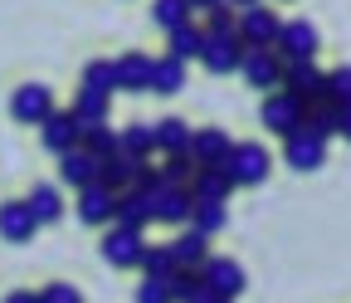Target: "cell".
I'll return each instance as SVG.
<instances>
[{
    "instance_id": "cell-12",
    "label": "cell",
    "mask_w": 351,
    "mask_h": 303,
    "mask_svg": "<svg viewBox=\"0 0 351 303\" xmlns=\"http://www.w3.org/2000/svg\"><path fill=\"white\" fill-rule=\"evenodd\" d=\"M78 137H83V122L73 117V108H54L49 117H44V122H39V142H44V147H49L54 157H59L64 147H73Z\"/></svg>"
},
{
    "instance_id": "cell-31",
    "label": "cell",
    "mask_w": 351,
    "mask_h": 303,
    "mask_svg": "<svg viewBox=\"0 0 351 303\" xmlns=\"http://www.w3.org/2000/svg\"><path fill=\"white\" fill-rule=\"evenodd\" d=\"M166 289H171V303H200V298H205V279H200V269H171Z\"/></svg>"
},
{
    "instance_id": "cell-11",
    "label": "cell",
    "mask_w": 351,
    "mask_h": 303,
    "mask_svg": "<svg viewBox=\"0 0 351 303\" xmlns=\"http://www.w3.org/2000/svg\"><path fill=\"white\" fill-rule=\"evenodd\" d=\"M239 59H244V45H239L234 34H205V45H200V64H205L215 78L239 74Z\"/></svg>"
},
{
    "instance_id": "cell-20",
    "label": "cell",
    "mask_w": 351,
    "mask_h": 303,
    "mask_svg": "<svg viewBox=\"0 0 351 303\" xmlns=\"http://www.w3.org/2000/svg\"><path fill=\"white\" fill-rule=\"evenodd\" d=\"M112 74H117V93H142L147 78H152V59L142 49H132V54L112 59Z\"/></svg>"
},
{
    "instance_id": "cell-43",
    "label": "cell",
    "mask_w": 351,
    "mask_h": 303,
    "mask_svg": "<svg viewBox=\"0 0 351 303\" xmlns=\"http://www.w3.org/2000/svg\"><path fill=\"white\" fill-rule=\"evenodd\" d=\"M186 5H191V10H200V15H205V10H215V5H225V0H186Z\"/></svg>"
},
{
    "instance_id": "cell-17",
    "label": "cell",
    "mask_w": 351,
    "mask_h": 303,
    "mask_svg": "<svg viewBox=\"0 0 351 303\" xmlns=\"http://www.w3.org/2000/svg\"><path fill=\"white\" fill-rule=\"evenodd\" d=\"M59 177H64V186H88V181H98V157L88 152L83 142H73V147H64L59 152Z\"/></svg>"
},
{
    "instance_id": "cell-5",
    "label": "cell",
    "mask_w": 351,
    "mask_h": 303,
    "mask_svg": "<svg viewBox=\"0 0 351 303\" xmlns=\"http://www.w3.org/2000/svg\"><path fill=\"white\" fill-rule=\"evenodd\" d=\"M200 279H205V293H215V298H239L244 284H249L244 265H239V259H225V254H205Z\"/></svg>"
},
{
    "instance_id": "cell-10",
    "label": "cell",
    "mask_w": 351,
    "mask_h": 303,
    "mask_svg": "<svg viewBox=\"0 0 351 303\" xmlns=\"http://www.w3.org/2000/svg\"><path fill=\"white\" fill-rule=\"evenodd\" d=\"M327 74L317 69V59H283V83L278 89H288V93H298V98H327Z\"/></svg>"
},
{
    "instance_id": "cell-26",
    "label": "cell",
    "mask_w": 351,
    "mask_h": 303,
    "mask_svg": "<svg viewBox=\"0 0 351 303\" xmlns=\"http://www.w3.org/2000/svg\"><path fill=\"white\" fill-rule=\"evenodd\" d=\"M132 177H137V157H127V152H112V157L98 161V181H103L108 191H127Z\"/></svg>"
},
{
    "instance_id": "cell-39",
    "label": "cell",
    "mask_w": 351,
    "mask_h": 303,
    "mask_svg": "<svg viewBox=\"0 0 351 303\" xmlns=\"http://www.w3.org/2000/svg\"><path fill=\"white\" fill-rule=\"evenodd\" d=\"M137 303H171L166 279H147V274H142V284H137Z\"/></svg>"
},
{
    "instance_id": "cell-7",
    "label": "cell",
    "mask_w": 351,
    "mask_h": 303,
    "mask_svg": "<svg viewBox=\"0 0 351 303\" xmlns=\"http://www.w3.org/2000/svg\"><path fill=\"white\" fill-rule=\"evenodd\" d=\"M239 74H244V83H249V89H258V93H274L278 83H283V59H278V49H244Z\"/></svg>"
},
{
    "instance_id": "cell-28",
    "label": "cell",
    "mask_w": 351,
    "mask_h": 303,
    "mask_svg": "<svg viewBox=\"0 0 351 303\" xmlns=\"http://www.w3.org/2000/svg\"><path fill=\"white\" fill-rule=\"evenodd\" d=\"M25 205H29V215L39 225H54L59 215H64V196H59V186H34L29 196H25Z\"/></svg>"
},
{
    "instance_id": "cell-1",
    "label": "cell",
    "mask_w": 351,
    "mask_h": 303,
    "mask_svg": "<svg viewBox=\"0 0 351 303\" xmlns=\"http://www.w3.org/2000/svg\"><path fill=\"white\" fill-rule=\"evenodd\" d=\"M278 10H263V0L258 5H244L234 15V39L244 49H274V39H278Z\"/></svg>"
},
{
    "instance_id": "cell-16",
    "label": "cell",
    "mask_w": 351,
    "mask_h": 303,
    "mask_svg": "<svg viewBox=\"0 0 351 303\" xmlns=\"http://www.w3.org/2000/svg\"><path fill=\"white\" fill-rule=\"evenodd\" d=\"M283 157H288L293 171H317L327 161V142L313 137V133H288L283 137Z\"/></svg>"
},
{
    "instance_id": "cell-29",
    "label": "cell",
    "mask_w": 351,
    "mask_h": 303,
    "mask_svg": "<svg viewBox=\"0 0 351 303\" xmlns=\"http://www.w3.org/2000/svg\"><path fill=\"white\" fill-rule=\"evenodd\" d=\"M117 152H127V157H137V161H147V157L156 152V137H152V122H132V127H122V133H117Z\"/></svg>"
},
{
    "instance_id": "cell-3",
    "label": "cell",
    "mask_w": 351,
    "mask_h": 303,
    "mask_svg": "<svg viewBox=\"0 0 351 303\" xmlns=\"http://www.w3.org/2000/svg\"><path fill=\"white\" fill-rule=\"evenodd\" d=\"M269 152H263L258 142H234L230 157H225V171H230V181L234 186H258V181H269Z\"/></svg>"
},
{
    "instance_id": "cell-34",
    "label": "cell",
    "mask_w": 351,
    "mask_h": 303,
    "mask_svg": "<svg viewBox=\"0 0 351 303\" xmlns=\"http://www.w3.org/2000/svg\"><path fill=\"white\" fill-rule=\"evenodd\" d=\"M156 177H161L166 186H186V181L195 177V157H191V152H171V157L156 166Z\"/></svg>"
},
{
    "instance_id": "cell-24",
    "label": "cell",
    "mask_w": 351,
    "mask_h": 303,
    "mask_svg": "<svg viewBox=\"0 0 351 303\" xmlns=\"http://www.w3.org/2000/svg\"><path fill=\"white\" fill-rule=\"evenodd\" d=\"M181 89H186V64H181V59H171V54L152 59L147 93H181Z\"/></svg>"
},
{
    "instance_id": "cell-38",
    "label": "cell",
    "mask_w": 351,
    "mask_h": 303,
    "mask_svg": "<svg viewBox=\"0 0 351 303\" xmlns=\"http://www.w3.org/2000/svg\"><path fill=\"white\" fill-rule=\"evenodd\" d=\"M205 34H234V10H230V5L205 10Z\"/></svg>"
},
{
    "instance_id": "cell-22",
    "label": "cell",
    "mask_w": 351,
    "mask_h": 303,
    "mask_svg": "<svg viewBox=\"0 0 351 303\" xmlns=\"http://www.w3.org/2000/svg\"><path fill=\"white\" fill-rule=\"evenodd\" d=\"M171 254H176V269H200L205 265V254H210V235H200V230H181L171 240Z\"/></svg>"
},
{
    "instance_id": "cell-8",
    "label": "cell",
    "mask_w": 351,
    "mask_h": 303,
    "mask_svg": "<svg viewBox=\"0 0 351 303\" xmlns=\"http://www.w3.org/2000/svg\"><path fill=\"white\" fill-rule=\"evenodd\" d=\"M49 113H54V89L49 83H25V89L10 93V117L25 122V127H39Z\"/></svg>"
},
{
    "instance_id": "cell-19",
    "label": "cell",
    "mask_w": 351,
    "mask_h": 303,
    "mask_svg": "<svg viewBox=\"0 0 351 303\" xmlns=\"http://www.w3.org/2000/svg\"><path fill=\"white\" fill-rule=\"evenodd\" d=\"M39 230V221L29 215L25 201H5L0 205V240H10V245H29V235Z\"/></svg>"
},
{
    "instance_id": "cell-32",
    "label": "cell",
    "mask_w": 351,
    "mask_h": 303,
    "mask_svg": "<svg viewBox=\"0 0 351 303\" xmlns=\"http://www.w3.org/2000/svg\"><path fill=\"white\" fill-rule=\"evenodd\" d=\"M78 142L103 161V157L117 152V127H108V117H103V122H83V137H78Z\"/></svg>"
},
{
    "instance_id": "cell-2",
    "label": "cell",
    "mask_w": 351,
    "mask_h": 303,
    "mask_svg": "<svg viewBox=\"0 0 351 303\" xmlns=\"http://www.w3.org/2000/svg\"><path fill=\"white\" fill-rule=\"evenodd\" d=\"M302 108H307V98H298V93H288V89H274V93H263L258 122L269 127L274 137H288V133H298V122H302Z\"/></svg>"
},
{
    "instance_id": "cell-21",
    "label": "cell",
    "mask_w": 351,
    "mask_h": 303,
    "mask_svg": "<svg viewBox=\"0 0 351 303\" xmlns=\"http://www.w3.org/2000/svg\"><path fill=\"white\" fill-rule=\"evenodd\" d=\"M195 201H230L234 181H230V171L225 166H195V177L186 181Z\"/></svg>"
},
{
    "instance_id": "cell-4",
    "label": "cell",
    "mask_w": 351,
    "mask_h": 303,
    "mask_svg": "<svg viewBox=\"0 0 351 303\" xmlns=\"http://www.w3.org/2000/svg\"><path fill=\"white\" fill-rule=\"evenodd\" d=\"M147 201H152V225H186L191 221V205H195L191 186H166V181L152 186Z\"/></svg>"
},
{
    "instance_id": "cell-25",
    "label": "cell",
    "mask_w": 351,
    "mask_h": 303,
    "mask_svg": "<svg viewBox=\"0 0 351 303\" xmlns=\"http://www.w3.org/2000/svg\"><path fill=\"white\" fill-rule=\"evenodd\" d=\"M152 137H156V152H161V157H171V152H191V122H181V117H161V122H152Z\"/></svg>"
},
{
    "instance_id": "cell-35",
    "label": "cell",
    "mask_w": 351,
    "mask_h": 303,
    "mask_svg": "<svg viewBox=\"0 0 351 303\" xmlns=\"http://www.w3.org/2000/svg\"><path fill=\"white\" fill-rule=\"evenodd\" d=\"M83 83H88V89H103V93H117L112 59H88V64H83Z\"/></svg>"
},
{
    "instance_id": "cell-41",
    "label": "cell",
    "mask_w": 351,
    "mask_h": 303,
    "mask_svg": "<svg viewBox=\"0 0 351 303\" xmlns=\"http://www.w3.org/2000/svg\"><path fill=\"white\" fill-rule=\"evenodd\" d=\"M5 303H39V293H29V289H15V293H5Z\"/></svg>"
},
{
    "instance_id": "cell-37",
    "label": "cell",
    "mask_w": 351,
    "mask_h": 303,
    "mask_svg": "<svg viewBox=\"0 0 351 303\" xmlns=\"http://www.w3.org/2000/svg\"><path fill=\"white\" fill-rule=\"evenodd\" d=\"M322 89H327V98H332L337 108H346V103H351V64H341V69H332V74H327V83H322Z\"/></svg>"
},
{
    "instance_id": "cell-42",
    "label": "cell",
    "mask_w": 351,
    "mask_h": 303,
    "mask_svg": "<svg viewBox=\"0 0 351 303\" xmlns=\"http://www.w3.org/2000/svg\"><path fill=\"white\" fill-rule=\"evenodd\" d=\"M337 133H341V137H346V142H351V103H346V108H341V122H337Z\"/></svg>"
},
{
    "instance_id": "cell-6",
    "label": "cell",
    "mask_w": 351,
    "mask_h": 303,
    "mask_svg": "<svg viewBox=\"0 0 351 303\" xmlns=\"http://www.w3.org/2000/svg\"><path fill=\"white\" fill-rule=\"evenodd\" d=\"M274 49H278V59H317L322 34H317L313 20H283V25H278V39H274Z\"/></svg>"
},
{
    "instance_id": "cell-23",
    "label": "cell",
    "mask_w": 351,
    "mask_h": 303,
    "mask_svg": "<svg viewBox=\"0 0 351 303\" xmlns=\"http://www.w3.org/2000/svg\"><path fill=\"white\" fill-rule=\"evenodd\" d=\"M200 45H205V30L200 25H176V30H166V54L171 59H181V64H191V59H200Z\"/></svg>"
},
{
    "instance_id": "cell-15",
    "label": "cell",
    "mask_w": 351,
    "mask_h": 303,
    "mask_svg": "<svg viewBox=\"0 0 351 303\" xmlns=\"http://www.w3.org/2000/svg\"><path fill=\"white\" fill-rule=\"evenodd\" d=\"M112 201H117V191H108L103 181L78 186V221L83 225H112Z\"/></svg>"
},
{
    "instance_id": "cell-45",
    "label": "cell",
    "mask_w": 351,
    "mask_h": 303,
    "mask_svg": "<svg viewBox=\"0 0 351 303\" xmlns=\"http://www.w3.org/2000/svg\"><path fill=\"white\" fill-rule=\"evenodd\" d=\"M200 303H234V298H215V293H205V298H200Z\"/></svg>"
},
{
    "instance_id": "cell-9",
    "label": "cell",
    "mask_w": 351,
    "mask_h": 303,
    "mask_svg": "<svg viewBox=\"0 0 351 303\" xmlns=\"http://www.w3.org/2000/svg\"><path fill=\"white\" fill-rule=\"evenodd\" d=\"M103 259L112 269H137V259H142V249H147V240H142V230H127V225H112V230H103Z\"/></svg>"
},
{
    "instance_id": "cell-13",
    "label": "cell",
    "mask_w": 351,
    "mask_h": 303,
    "mask_svg": "<svg viewBox=\"0 0 351 303\" xmlns=\"http://www.w3.org/2000/svg\"><path fill=\"white\" fill-rule=\"evenodd\" d=\"M230 133L225 127H191V157H195V166H225V157H230Z\"/></svg>"
},
{
    "instance_id": "cell-40",
    "label": "cell",
    "mask_w": 351,
    "mask_h": 303,
    "mask_svg": "<svg viewBox=\"0 0 351 303\" xmlns=\"http://www.w3.org/2000/svg\"><path fill=\"white\" fill-rule=\"evenodd\" d=\"M39 303H83V293L73 284H44L39 289Z\"/></svg>"
},
{
    "instance_id": "cell-36",
    "label": "cell",
    "mask_w": 351,
    "mask_h": 303,
    "mask_svg": "<svg viewBox=\"0 0 351 303\" xmlns=\"http://www.w3.org/2000/svg\"><path fill=\"white\" fill-rule=\"evenodd\" d=\"M195 10L186 5V0H156V5H152V20L161 25V30H176V25H186Z\"/></svg>"
},
{
    "instance_id": "cell-18",
    "label": "cell",
    "mask_w": 351,
    "mask_h": 303,
    "mask_svg": "<svg viewBox=\"0 0 351 303\" xmlns=\"http://www.w3.org/2000/svg\"><path fill=\"white\" fill-rule=\"evenodd\" d=\"M337 122H341V108L332 98H313L302 108V122H298V133H313V137H337Z\"/></svg>"
},
{
    "instance_id": "cell-27",
    "label": "cell",
    "mask_w": 351,
    "mask_h": 303,
    "mask_svg": "<svg viewBox=\"0 0 351 303\" xmlns=\"http://www.w3.org/2000/svg\"><path fill=\"white\" fill-rule=\"evenodd\" d=\"M186 225H191V230H200V235H219V230L230 225V210H225V201H195Z\"/></svg>"
},
{
    "instance_id": "cell-44",
    "label": "cell",
    "mask_w": 351,
    "mask_h": 303,
    "mask_svg": "<svg viewBox=\"0 0 351 303\" xmlns=\"http://www.w3.org/2000/svg\"><path fill=\"white\" fill-rule=\"evenodd\" d=\"M225 5H234V10H244V5H258V0H225Z\"/></svg>"
},
{
    "instance_id": "cell-33",
    "label": "cell",
    "mask_w": 351,
    "mask_h": 303,
    "mask_svg": "<svg viewBox=\"0 0 351 303\" xmlns=\"http://www.w3.org/2000/svg\"><path fill=\"white\" fill-rule=\"evenodd\" d=\"M137 269H142L147 279H171V269H176L171 245H147V249H142V259H137Z\"/></svg>"
},
{
    "instance_id": "cell-30",
    "label": "cell",
    "mask_w": 351,
    "mask_h": 303,
    "mask_svg": "<svg viewBox=\"0 0 351 303\" xmlns=\"http://www.w3.org/2000/svg\"><path fill=\"white\" fill-rule=\"evenodd\" d=\"M108 108H112V93H103V89H78V98H73V117L78 122H103L108 117Z\"/></svg>"
},
{
    "instance_id": "cell-14",
    "label": "cell",
    "mask_w": 351,
    "mask_h": 303,
    "mask_svg": "<svg viewBox=\"0 0 351 303\" xmlns=\"http://www.w3.org/2000/svg\"><path fill=\"white\" fill-rule=\"evenodd\" d=\"M112 225H127V230H147V225H152V201H147L142 186L117 191V201H112Z\"/></svg>"
}]
</instances>
